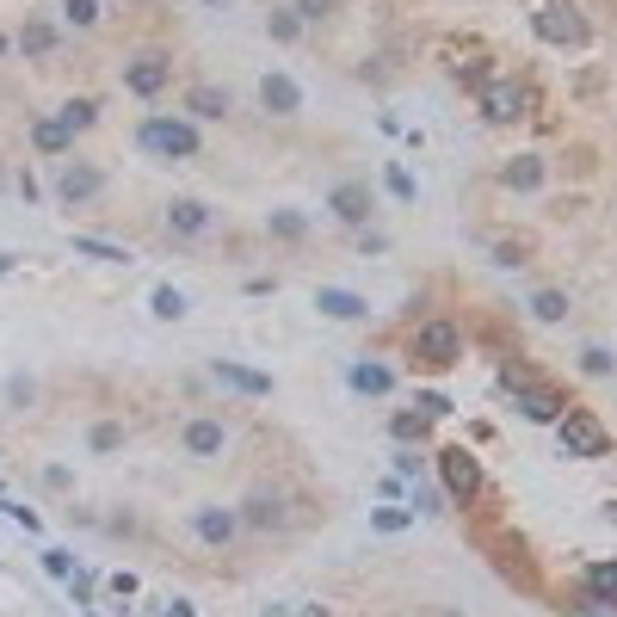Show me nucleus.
Listing matches in <instances>:
<instances>
[{"label":"nucleus","mask_w":617,"mask_h":617,"mask_svg":"<svg viewBox=\"0 0 617 617\" xmlns=\"http://www.w3.org/2000/svg\"><path fill=\"white\" fill-rule=\"evenodd\" d=\"M580 587H587V599L617 611V562H587V568H580Z\"/></svg>","instance_id":"f3484780"},{"label":"nucleus","mask_w":617,"mask_h":617,"mask_svg":"<svg viewBox=\"0 0 617 617\" xmlns=\"http://www.w3.org/2000/svg\"><path fill=\"white\" fill-rule=\"evenodd\" d=\"M328 210L340 216L346 229H365L371 223V186H365V179H340V186L328 192Z\"/></svg>","instance_id":"9d476101"},{"label":"nucleus","mask_w":617,"mask_h":617,"mask_svg":"<svg viewBox=\"0 0 617 617\" xmlns=\"http://www.w3.org/2000/svg\"><path fill=\"white\" fill-rule=\"evenodd\" d=\"M0 56H7V38H0Z\"/></svg>","instance_id":"de8ad7c7"},{"label":"nucleus","mask_w":617,"mask_h":617,"mask_svg":"<svg viewBox=\"0 0 617 617\" xmlns=\"http://www.w3.org/2000/svg\"><path fill=\"white\" fill-rule=\"evenodd\" d=\"M315 309L334 315V321H365V315H371V303L358 297V290H340V284H321V290H315Z\"/></svg>","instance_id":"2eb2a0df"},{"label":"nucleus","mask_w":617,"mask_h":617,"mask_svg":"<svg viewBox=\"0 0 617 617\" xmlns=\"http://www.w3.org/2000/svg\"><path fill=\"white\" fill-rule=\"evenodd\" d=\"M414 408H420L426 420H439V414H451V402H445V395H439V389H426V395H420V402H414Z\"/></svg>","instance_id":"58836bf2"},{"label":"nucleus","mask_w":617,"mask_h":617,"mask_svg":"<svg viewBox=\"0 0 617 617\" xmlns=\"http://www.w3.org/2000/svg\"><path fill=\"white\" fill-rule=\"evenodd\" d=\"M266 223H272V235H278V241H303V235H309V223H303L297 210H272Z\"/></svg>","instance_id":"c756f323"},{"label":"nucleus","mask_w":617,"mask_h":617,"mask_svg":"<svg viewBox=\"0 0 617 617\" xmlns=\"http://www.w3.org/2000/svg\"><path fill=\"white\" fill-rule=\"evenodd\" d=\"M383 186H389L395 198H402V204H414V198H420V186H414V173H408L402 161H389V167H383Z\"/></svg>","instance_id":"bb28decb"},{"label":"nucleus","mask_w":617,"mask_h":617,"mask_svg":"<svg viewBox=\"0 0 617 617\" xmlns=\"http://www.w3.org/2000/svg\"><path fill=\"white\" fill-rule=\"evenodd\" d=\"M68 593H75V605H87V599H93V574H81V568H75V580H68Z\"/></svg>","instance_id":"a19ab883"},{"label":"nucleus","mask_w":617,"mask_h":617,"mask_svg":"<svg viewBox=\"0 0 617 617\" xmlns=\"http://www.w3.org/2000/svg\"><path fill=\"white\" fill-rule=\"evenodd\" d=\"M99 192H105V173H99L93 161H62V167H56V198H62L68 210L93 204Z\"/></svg>","instance_id":"423d86ee"},{"label":"nucleus","mask_w":617,"mask_h":617,"mask_svg":"<svg viewBox=\"0 0 617 617\" xmlns=\"http://www.w3.org/2000/svg\"><path fill=\"white\" fill-rule=\"evenodd\" d=\"M266 31H272L278 44H297V31H303V19L290 13V7H278V13H266Z\"/></svg>","instance_id":"7c9ffc66"},{"label":"nucleus","mask_w":617,"mask_h":617,"mask_svg":"<svg viewBox=\"0 0 617 617\" xmlns=\"http://www.w3.org/2000/svg\"><path fill=\"white\" fill-rule=\"evenodd\" d=\"M426 426H432V420H426L420 408H402V414L389 420V439H395V445H414V439H426Z\"/></svg>","instance_id":"393cba45"},{"label":"nucleus","mask_w":617,"mask_h":617,"mask_svg":"<svg viewBox=\"0 0 617 617\" xmlns=\"http://www.w3.org/2000/svg\"><path fill=\"white\" fill-rule=\"evenodd\" d=\"M210 377L223 383V389H235V395H247V402H266V395H272V377H266V371H247V365H235V358H216V365H210Z\"/></svg>","instance_id":"f8f14e48"},{"label":"nucleus","mask_w":617,"mask_h":617,"mask_svg":"<svg viewBox=\"0 0 617 617\" xmlns=\"http://www.w3.org/2000/svg\"><path fill=\"white\" fill-rule=\"evenodd\" d=\"M605 519H611V531H617V500H611V506H605Z\"/></svg>","instance_id":"a18cd8bd"},{"label":"nucleus","mask_w":617,"mask_h":617,"mask_svg":"<svg viewBox=\"0 0 617 617\" xmlns=\"http://www.w3.org/2000/svg\"><path fill=\"white\" fill-rule=\"evenodd\" d=\"M149 309H155L161 321H179V315H186V297H179L173 284H155V297H149Z\"/></svg>","instance_id":"c85d7f7f"},{"label":"nucleus","mask_w":617,"mask_h":617,"mask_svg":"<svg viewBox=\"0 0 617 617\" xmlns=\"http://www.w3.org/2000/svg\"><path fill=\"white\" fill-rule=\"evenodd\" d=\"M408 525H414V506H377V513H371V531H383V537L408 531Z\"/></svg>","instance_id":"a878e982"},{"label":"nucleus","mask_w":617,"mask_h":617,"mask_svg":"<svg viewBox=\"0 0 617 617\" xmlns=\"http://www.w3.org/2000/svg\"><path fill=\"white\" fill-rule=\"evenodd\" d=\"M500 186H506V192H537V186H543V161H537V155L506 161V167H500Z\"/></svg>","instance_id":"a211bd4d"},{"label":"nucleus","mask_w":617,"mask_h":617,"mask_svg":"<svg viewBox=\"0 0 617 617\" xmlns=\"http://www.w3.org/2000/svg\"><path fill=\"white\" fill-rule=\"evenodd\" d=\"M414 358L432 371H451L457 358H463V334H457V321H420V334H414Z\"/></svg>","instance_id":"20e7f679"},{"label":"nucleus","mask_w":617,"mask_h":617,"mask_svg":"<svg viewBox=\"0 0 617 617\" xmlns=\"http://www.w3.org/2000/svg\"><path fill=\"white\" fill-rule=\"evenodd\" d=\"M210 223H216V216H210V204H198V198H173L167 204V235H210Z\"/></svg>","instance_id":"4468645a"},{"label":"nucleus","mask_w":617,"mask_h":617,"mask_svg":"<svg viewBox=\"0 0 617 617\" xmlns=\"http://www.w3.org/2000/svg\"><path fill=\"white\" fill-rule=\"evenodd\" d=\"M414 513H439V494H432V488H414Z\"/></svg>","instance_id":"79ce46f5"},{"label":"nucleus","mask_w":617,"mask_h":617,"mask_svg":"<svg viewBox=\"0 0 617 617\" xmlns=\"http://www.w3.org/2000/svg\"><path fill=\"white\" fill-rule=\"evenodd\" d=\"M87 445H93L99 457H105V451H118V445H124V426H118V420H99V426L87 432Z\"/></svg>","instance_id":"72a5a7b5"},{"label":"nucleus","mask_w":617,"mask_h":617,"mask_svg":"<svg viewBox=\"0 0 617 617\" xmlns=\"http://www.w3.org/2000/svg\"><path fill=\"white\" fill-rule=\"evenodd\" d=\"M0 179H7V167H0Z\"/></svg>","instance_id":"09e8293b"},{"label":"nucleus","mask_w":617,"mask_h":617,"mask_svg":"<svg viewBox=\"0 0 617 617\" xmlns=\"http://www.w3.org/2000/svg\"><path fill=\"white\" fill-rule=\"evenodd\" d=\"M260 105H266L272 118H297L303 112V87L290 81L284 68H266V75H260Z\"/></svg>","instance_id":"9b49d317"},{"label":"nucleus","mask_w":617,"mask_h":617,"mask_svg":"<svg viewBox=\"0 0 617 617\" xmlns=\"http://www.w3.org/2000/svg\"><path fill=\"white\" fill-rule=\"evenodd\" d=\"M44 568H50L56 580H75V556H68V550H44Z\"/></svg>","instance_id":"4c0bfd02"},{"label":"nucleus","mask_w":617,"mask_h":617,"mask_svg":"<svg viewBox=\"0 0 617 617\" xmlns=\"http://www.w3.org/2000/svg\"><path fill=\"white\" fill-rule=\"evenodd\" d=\"M420 469H426L420 451H395V476H420Z\"/></svg>","instance_id":"ea45409f"},{"label":"nucleus","mask_w":617,"mask_h":617,"mask_svg":"<svg viewBox=\"0 0 617 617\" xmlns=\"http://www.w3.org/2000/svg\"><path fill=\"white\" fill-rule=\"evenodd\" d=\"M519 408H525V420H531V426H556V420L568 414V402H562L556 389H543V383L519 389Z\"/></svg>","instance_id":"dca6fc26"},{"label":"nucleus","mask_w":617,"mask_h":617,"mask_svg":"<svg viewBox=\"0 0 617 617\" xmlns=\"http://www.w3.org/2000/svg\"><path fill=\"white\" fill-rule=\"evenodd\" d=\"M31 142H38L44 155H68V142H75V130H68L62 118H38V124H31Z\"/></svg>","instance_id":"4be33fe9"},{"label":"nucleus","mask_w":617,"mask_h":617,"mask_svg":"<svg viewBox=\"0 0 617 617\" xmlns=\"http://www.w3.org/2000/svg\"><path fill=\"white\" fill-rule=\"evenodd\" d=\"M247 525H253V531H278V525H284V500H278V494H253V500H247Z\"/></svg>","instance_id":"5701e85b"},{"label":"nucleus","mask_w":617,"mask_h":617,"mask_svg":"<svg viewBox=\"0 0 617 617\" xmlns=\"http://www.w3.org/2000/svg\"><path fill=\"white\" fill-rule=\"evenodd\" d=\"M204 7H210V13H223V7H229V0H204Z\"/></svg>","instance_id":"49530a36"},{"label":"nucleus","mask_w":617,"mask_h":617,"mask_svg":"<svg viewBox=\"0 0 617 617\" xmlns=\"http://www.w3.org/2000/svg\"><path fill=\"white\" fill-rule=\"evenodd\" d=\"M439 476H445V494H451V506H469V500L482 494V463L469 457L463 445L439 451Z\"/></svg>","instance_id":"39448f33"},{"label":"nucleus","mask_w":617,"mask_h":617,"mask_svg":"<svg viewBox=\"0 0 617 617\" xmlns=\"http://www.w3.org/2000/svg\"><path fill=\"white\" fill-rule=\"evenodd\" d=\"M556 445H562V457H605V451H611V432H605L599 414L568 408V414L556 420Z\"/></svg>","instance_id":"f03ea898"},{"label":"nucleus","mask_w":617,"mask_h":617,"mask_svg":"<svg viewBox=\"0 0 617 617\" xmlns=\"http://www.w3.org/2000/svg\"><path fill=\"white\" fill-rule=\"evenodd\" d=\"M99 13H105L99 0H62V19L75 25V31H93V25H99Z\"/></svg>","instance_id":"cd10ccee"},{"label":"nucleus","mask_w":617,"mask_h":617,"mask_svg":"<svg viewBox=\"0 0 617 617\" xmlns=\"http://www.w3.org/2000/svg\"><path fill=\"white\" fill-rule=\"evenodd\" d=\"M179 445H186V457L210 463V457H223V451H229V426H223V420H210V414H198V420L179 426Z\"/></svg>","instance_id":"6e6552de"},{"label":"nucleus","mask_w":617,"mask_h":617,"mask_svg":"<svg viewBox=\"0 0 617 617\" xmlns=\"http://www.w3.org/2000/svg\"><path fill=\"white\" fill-rule=\"evenodd\" d=\"M531 31L543 44H556V50H568V44H587V19H580V7L574 0H543V7L531 13Z\"/></svg>","instance_id":"7ed1b4c3"},{"label":"nucleus","mask_w":617,"mask_h":617,"mask_svg":"<svg viewBox=\"0 0 617 617\" xmlns=\"http://www.w3.org/2000/svg\"><path fill=\"white\" fill-rule=\"evenodd\" d=\"M136 149L142 155H155V161H198V149H204V142H198V130L186 124V118H142L136 124Z\"/></svg>","instance_id":"f257e3e1"},{"label":"nucleus","mask_w":617,"mask_h":617,"mask_svg":"<svg viewBox=\"0 0 617 617\" xmlns=\"http://www.w3.org/2000/svg\"><path fill=\"white\" fill-rule=\"evenodd\" d=\"M186 112H192V118H229V93L210 87V81H198V87L186 93Z\"/></svg>","instance_id":"412c9836"},{"label":"nucleus","mask_w":617,"mask_h":617,"mask_svg":"<svg viewBox=\"0 0 617 617\" xmlns=\"http://www.w3.org/2000/svg\"><path fill=\"white\" fill-rule=\"evenodd\" d=\"M352 389H358V395H389V389H395V371L377 365V358H358V365H352Z\"/></svg>","instance_id":"6ab92c4d"},{"label":"nucleus","mask_w":617,"mask_h":617,"mask_svg":"<svg viewBox=\"0 0 617 617\" xmlns=\"http://www.w3.org/2000/svg\"><path fill=\"white\" fill-rule=\"evenodd\" d=\"M124 87L136 93V99H155V93H167L173 87V62L167 56H136V62H124Z\"/></svg>","instance_id":"1a4fd4ad"},{"label":"nucleus","mask_w":617,"mask_h":617,"mask_svg":"<svg viewBox=\"0 0 617 617\" xmlns=\"http://www.w3.org/2000/svg\"><path fill=\"white\" fill-rule=\"evenodd\" d=\"M19 50H25V56H50V50H56V25H50V19H25Z\"/></svg>","instance_id":"b1692460"},{"label":"nucleus","mask_w":617,"mask_h":617,"mask_svg":"<svg viewBox=\"0 0 617 617\" xmlns=\"http://www.w3.org/2000/svg\"><path fill=\"white\" fill-rule=\"evenodd\" d=\"M75 253H81V260H99V266H130V260H136L130 247H118V241H99V235H75Z\"/></svg>","instance_id":"aec40b11"},{"label":"nucleus","mask_w":617,"mask_h":617,"mask_svg":"<svg viewBox=\"0 0 617 617\" xmlns=\"http://www.w3.org/2000/svg\"><path fill=\"white\" fill-rule=\"evenodd\" d=\"M192 531H198V543H210V550H223V543L241 531V519L229 513V506H192Z\"/></svg>","instance_id":"ddd939ff"},{"label":"nucleus","mask_w":617,"mask_h":617,"mask_svg":"<svg viewBox=\"0 0 617 617\" xmlns=\"http://www.w3.org/2000/svg\"><path fill=\"white\" fill-rule=\"evenodd\" d=\"M531 315H537V321H562V315H568V297H562V290H537Z\"/></svg>","instance_id":"2f4dec72"},{"label":"nucleus","mask_w":617,"mask_h":617,"mask_svg":"<svg viewBox=\"0 0 617 617\" xmlns=\"http://www.w3.org/2000/svg\"><path fill=\"white\" fill-rule=\"evenodd\" d=\"M161 617H198V611H192V605H186V599H173V605H167V611H161Z\"/></svg>","instance_id":"37998d69"},{"label":"nucleus","mask_w":617,"mask_h":617,"mask_svg":"<svg viewBox=\"0 0 617 617\" xmlns=\"http://www.w3.org/2000/svg\"><path fill=\"white\" fill-rule=\"evenodd\" d=\"M13 272V253H0V278H7Z\"/></svg>","instance_id":"c03bdc74"},{"label":"nucleus","mask_w":617,"mask_h":617,"mask_svg":"<svg viewBox=\"0 0 617 617\" xmlns=\"http://www.w3.org/2000/svg\"><path fill=\"white\" fill-rule=\"evenodd\" d=\"M580 371H587V377H611V371H617V358H611L605 346H587V352H580Z\"/></svg>","instance_id":"f704fd0d"},{"label":"nucleus","mask_w":617,"mask_h":617,"mask_svg":"<svg viewBox=\"0 0 617 617\" xmlns=\"http://www.w3.org/2000/svg\"><path fill=\"white\" fill-rule=\"evenodd\" d=\"M0 513H7L13 525H25V531H44V519L31 513V506H19V500H0Z\"/></svg>","instance_id":"e433bc0d"},{"label":"nucleus","mask_w":617,"mask_h":617,"mask_svg":"<svg viewBox=\"0 0 617 617\" xmlns=\"http://www.w3.org/2000/svg\"><path fill=\"white\" fill-rule=\"evenodd\" d=\"M56 118H62L68 130H87V124L99 118V105H93V99H68V105H62V112H56Z\"/></svg>","instance_id":"473e14b6"},{"label":"nucleus","mask_w":617,"mask_h":617,"mask_svg":"<svg viewBox=\"0 0 617 617\" xmlns=\"http://www.w3.org/2000/svg\"><path fill=\"white\" fill-rule=\"evenodd\" d=\"M290 13H297L303 25H321V19L334 13V0H290Z\"/></svg>","instance_id":"c9c22d12"},{"label":"nucleus","mask_w":617,"mask_h":617,"mask_svg":"<svg viewBox=\"0 0 617 617\" xmlns=\"http://www.w3.org/2000/svg\"><path fill=\"white\" fill-rule=\"evenodd\" d=\"M476 105H482V118H488V124H519V118L531 112V93H525L519 81H488Z\"/></svg>","instance_id":"0eeeda50"}]
</instances>
